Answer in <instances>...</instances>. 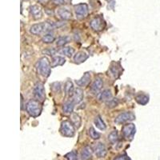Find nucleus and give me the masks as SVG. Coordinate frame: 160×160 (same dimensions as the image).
I'll return each instance as SVG.
<instances>
[{"mask_svg": "<svg viewBox=\"0 0 160 160\" xmlns=\"http://www.w3.org/2000/svg\"><path fill=\"white\" fill-rule=\"evenodd\" d=\"M89 55H88V53L85 52V51H78L74 55V61H75V63L80 64L82 63L88 59Z\"/></svg>", "mask_w": 160, "mask_h": 160, "instance_id": "18", "label": "nucleus"}, {"mask_svg": "<svg viewBox=\"0 0 160 160\" xmlns=\"http://www.w3.org/2000/svg\"><path fill=\"white\" fill-rule=\"evenodd\" d=\"M54 2L57 5H67V4L70 3L71 0H53Z\"/></svg>", "mask_w": 160, "mask_h": 160, "instance_id": "35", "label": "nucleus"}, {"mask_svg": "<svg viewBox=\"0 0 160 160\" xmlns=\"http://www.w3.org/2000/svg\"><path fill=\"white\" fill-rule=\"evenodd\" d=\"M30 15L35 20H39L43 16L42 8L38 5H31L29 8Z\"/></svg>", "mask_w": 160, "mask_h": 160, "instance_id": "10", "label": "nucleus"}, {"mask_svg": "<svg viewBox=\"0 0 160 160\" xmlns=\"http://www.w3.org/2000/svg\"><path fill=\"white\" fill-rule=\"evenodd\" d=\"M97 98L99 102H107L108 101L113 98L112 93L110 90H104V91H101L98 94Z\"/></svg>", "mask_w": 160, "mask_h": 160, "instance_id": "15", "label": "nucleus"}, {"mask_svg": "<svg viewBox=\"0 0 160 160\" xmlns=\"http://www.w3.org/2000/svg\"><path fill=\"white\" fill-rule=\"evenodd\" d=\"M91 73L86 72L84 73V75H82V78L78 80H76L75 82H76V84L78 87H80V88H83V87H87V86L90 83V82H91Z\"/></svg>", "mask_w": 160, "mask_h": 160, "instance_id": "16", "label": "nucleus"}, {"mask_svg": "<svg viewBox=\"0 0 160 160\" xmlns=\"http://www.w3.org/2000/svg\"><path fill=\"white\" fill-rule=\"evenodd\" d=\"M33 93H34V96H35V99L38 100L40 102L44 101L46 98V94L43 83L41 82H37L34 86Z\"/></svg>", "mask_w": 160, "mask_h": 160, "instance_id": "8", "label": "nucleus"}, {"mask_svg": "<svg viewBox=\"0 0 160 160\" xmlns=\"http://www.w3.org/2000/svg\"><path fill=\"white\" fill-rule=\"evenodd\" d=\"M66 62L65 58L62 56H54L52 57L51 61V68H57L59 66L64 65Z\"/></svg>", "mask_w": 160, "mask_h": 160, "instance_id": "22", "label": "nucleus"}, {"mask_svg": "<svg viewBox=\"0 0 160 160\" xmlns=\"http://www.w3.org/2000/svg\"><path fill=\"white\" fill-rule=\"evenodd\" d=\"M56 15L58 18L62 20H70L72 18V14L68 8H60L57 9Z\"/></svg>", "mask_w": 160, "mask_h": 160, "instance_id": "11", "label": "nucleus"}, {"mask_svg": "<svg viewBox=\"0 0 160 160\" xmlns=\"http://www.w3.org/2000/svg\"><path fill=\"white\" fill-rule=\"evenodd\" d=\"M38 1L41 3H48L49 0H38Z\"/></svg>", "mask_w": 160, "mask_h": 160, "instance_id": "38", "label": "nucleus"}, {"mask_svg": "<svg viewBox=\"0 0 160 160\" xmlns=\"http://www.w3.org/2000/svg\"><path fill=\"white\" fill-rule=\"evenodd\" d=\"M23 97H22V95H21V109L22 110V108H23Z\"/></svg>", "mask_w": 160, "mask_h": 160, "instance_id": "37", "label": "nucleus"}, {"mask_svg": "<svg viewBox=\"0 0 160 160\" xmlns=\"http://www.w3.org/2000/svg\"><path fill=\"white\" fill-rule=\"evenodd\" d=\"M83 98L84 95L82 90L80 89V88H76V89H75L74 93H73V95L72 97H71V100L75 102V104H78L83 100Z\"/></svg>", "mask_w": 160, "mask_h": 160, "instance_id": "17", "label": "nucleus"}, {"mask_svg": "<svg viewBox=\"0 0 160 160\" xmlns=\"http://www.w3.org/2000/svg\"><path fill=\"white\" fill-rule=\"evenodd\" d=\"M25 1H28V0H25Z\"/></svg>", "mask_w": 160, "mask_h": 160, "instance_id": "39", "label": "nucleus"}, {"mask_svg": "<svg viewBox=\"0 0 160 160\" xmlns=\"http://www.w3.org/2000/svg\"><path fill=\"white\" fill-rule=\"evenodd\" d=\"M108 140L112 144H115L118 140V133L117 131H113L108 135Z\"/></svg>", "mask_w": 160, "mask_h": 160, "instance_id": "29", "label": "nucleus"}, {"mask_svg": "<svg viewBox=\"0 0 160 160\" xmlns=\"http://www.w3.org/2000/svg\"><path fill=\"white\" fill-rule=\"evenodd\" d=\"M59 131L62 136L71 138V137L75 136V127L73 125L71 121L65 120L61 122Z\"/></svg>", "mask_w": 160, "mask_h": 160, "instance_id": "4", "label": "nucleus"}, {"mask_svg": "<svg viewBox=\"0 0 160 160\" xmlns=\"http://www.w3.org/2000/svg\"><path fill=\"white\" fill-rule=\"evenodd\" d=\"M71 122L75 126V128L78 129L82 125V118L78 114L73 112L71 115Z\"/></svg>", "mask_w": 160, "mask_h": 160, "instance_id": "24", "label": "nucleus"}, {"mask_svg": "<svg viewBox=\"0 0 160 160\" xmlns=\"http://www.w3.org/2000/svg\"><path fill=\"white\" fill-rule=\"evenodd\" d=\"M103 87V81L100 77H96L93 81L91 87V91L93 94H98Z\"/></svg>", "mask_w": 160, "mask_h": 160, "instance_id": "14", "label": "nucleus"}, {"mask_svg": "<svg viewBox=\"0 0 160 160\" xmlns=\"http://www.w3.org/2000/svg\"><path fill=\"white\" fill-rule=\"evenodd\" d=\"M58 53H59L60 55H62L64 56L71 58L75 54V49L73 48H71V47H64L63 48H61L58 51Z\"/></svg>", "mask_w": 160, "mask_h": 160, "instance_id": "25", "label": "nucleus"}, {"mask_svg": "<svg viewBox=\"0 0 160 160\" xmlns=\"http://www.w3.org/2000/svg\"><path fill=\"white\" fill-rule=\"evenodd\" d=\"M75 16L78 19H83L88 15L89 8L87 3H79L74 7Z\"/></svg>", "mask_w": 160, "mask_h": 160, "instance_id": "7", "label": "nucleus"}, {"mask_svg": "<svg viewBox=\"0 0 160 160\" xmlns=\"http://www.w3.org/2000/svg\"><path fill=\"white\" fill-rule=\"evenodd\" d=\"M94 152L95 155L98 158H104L108 154V150L106 146L102 142H98L96 145L94 147Z\"/></svg>", "mask_w": 160, "mask_h": 160, "instance_id": "12", "label": "nucleus"}, {"mask_svg": "<svg viewBox=\"0 0 160 160\" xmlns=\"http://www.w3.org/2000/svg\"><path fill=\"white\" fill-rule=\"evenodd\" d=\"M90 26L93 31L100 32L106 28V22L102 16H96L91 20Z\"/></svg>", "mask_w": 160, "mask_h": 160, "instance_id": "9", "label": "nucleus"}, {"mask_svg": "<svg viewBox=\"0 0 160 160\" xmlns=\"http://www.w3.org/2000/svg\"><path fill=\"white\" fill-rule=\"evenodd\" d=\"M110 73L111 75H112L114 78H119V76L122 74V67L119 64V62H112L111 64V67H110Z\"/></svg>", "mask_w": 160, "mask_h": 160, "instance_id": "13", "label": "nucleus"}, {"mask_svg": "<svg viewBox=\"0 0 160 160\" xmlns=\"http://www.w3.org/2000/svg\"><path fill=\"white\" fill-rule=\"evenodd\" d=\"M118 103H119V100L116 98H113L110 101L106 102V105H107L108 108H116L117 106L118 105Z\"/></svg>", "mask_w": 160, "mask_h": 160, "instance_id": "32", "label": "nucleus"}, {"mask_svg": "<svg viewBox=\"0 0 160 160\" xmlns=\"http://www.w3.org/2000/svg\"><path fill=\"white\" fill-rule=\"evenodd\" d=\"M122 136L126 140L128 141H131L133 140L134 137H135V133H136V128L134 123L131 122H128L123 125L122 128Z\"/></svg>", "mask_w": 160, "mask_h": 160, "instance_id": "5", "label": "nucleus"}, {"mask_svg": "<svg viewBox=\"0 0 160 160\" xmlns=\"http://www.w3.org/2000/svg\"><path fill=\"white\" fill-rule=\"evenodd\" d=\"M135 119V114L131 111H125V112L120 113L119 115L115 118V122L116 124H126L129 122H131Z\"/></svg>", "mask_w": 160, "mask_h": 160, "instance_id": "6", "label": "nucleus"}, {"mask_svg": "<svg viewBox=\"0 0 160 160\" xmlns=\"http://www.w3.org/2000/svg\"><path fill=\"white\" fill-rule=\"evenodd\" d=\"M71 37L68 35H63V36H60L57 38L56 40V45L58 47H64L68 43L71 42Z\"/></svg>", "mask_w": 160, "mask_h": 160, "instance_id": "27", "label": "nucleus"}, {"mask_svg": "<svg viewBox=\"0 0 160 160\" xmlns=\"http://www.w3.org/2000/svg\"><path fill=\"white\" fill-rule=\"evenodd\" d=\"M75 108V102H73L72 100L68 101L62 105V112L65 115H71Z\"/></svg>", "mask_w": 160, "mask_h": 160, "instance_id": "20", "label": "nucleus"}, {"mask_svg": "<svg viewBox=\"0 0 160 160\" xmlns=\"http://www.w3.org/2000/svg\"><path fill=\"white\" fill-rule=\"evenodd\" d=\"M61 88H62V86H61V83L60 82H54L51 85V88L52 91H54L56 93H59L61 91Z\"/></svg>", "mask_w": 160, "mask_h": 160, "instance_id": "34", "label": "nucleus"}, {"mask_svg": "<svg viewBox=\"0 0 160 160\" xmlns=\"http://www.w3.org/2000/svg\"><path fill=\"white\" fill-rule=\"evenodd\" d=\"M94 150L90 146H86L81 151V158L82 160H89L91 158Z\"/></svg>", "mask_w": 160, "mask_h": 160, "instance_id": "19", "label": "nucleus"}, {"mask_svg": "<svg viewBox=\"0 0 160 160\" xmlns=\"http://www.w3.org/2000/svg\"><path fill=\"white\" fill-rule=\"evenodd\" d=\"M65 158L68 160H78V154L75 151H72L71 152H68L65 155Z\"/></svg>", "mask_w": 160, "mask_h": 160, "instance_id": "33", "label": "nucleus"}, {"mask_svg": "<svg viewBox=\"0 0 160 160\" xmlns=\"http://www.w3.org/2000/svg\"><path fill=\"white\" fill-rule=\"evenodd\" d=\"M42 42L44 43H47V44H50V43H52L55 41V36L54 35V33L53 32H48V33H46L45 35L42 36Z\"/></svg>", "mask_w": 160, "mask_h": 160, "instance_id": "28", "label": "nucleus"}, {"mask_svg": "<svg viewBox=\"0 0 160 160\" xmlns=\"http://www.w3.org/2000/svg\"><path fill=\"white\" fill-rule=\"evenodd\" d=\"M37 72L43 78H48L51 72V62L47 57H42L36 63Z\"/></svg>", "mask_w": 160, "mask_h": 160, "instance_id": "2", "label": "nucleus"}, {"mask_svg": "<svg viewBox=\"0 0 160 160\" xmlns=\"http://www.w3.org/2000/svg\"><path fill=\"white\" fill-rule=\"evenodd\" d=\"M26 110L30 116L33 117V118H37L42 113V105L38 100L31 99L28 101L26 105Z\"/></svg>", "mask_w": 160, "mask_h": 160, "instance_id": "3", "label": "nucleus"}, {"mask_svg": "<svg viewBox=\"0 0 160 160\" xmlns=\"http://www.w3.org/2000/svg\"><path fill=\"white\" fill-rule=\"evenodd\" d=\"M88 134H89L90 137H91L92 139H95V140H97V139H99L100 137H101V135H100L99 133L97 132L96 131H95V129L94 128H90L89 130H88Z\"/></svg>", "mask_w": 160, "mask_h": 160, "instance_id": "31", "label": "nucleus"}, {"mask_svg": "<svg viewBox=\"0 0 160 160\" xmlns=\"http://www.w3.org/2000/svg\"><path fill=\"white\" fill-rule=\"evenodd\" d=\"M74 91H75V88H74L73 82L71 80H68L64 84V92H65L66 96L72 97Z\"/></svg>", "mask_w": 160, "mask_h": 160, "instance_id": "23", "label": "nucleus"}, {"mask_svg": "<svg viewBox=\"0 0 160 160\" xmlns=\"http://www.w3.org/2000/svg\"><path fill=\"white\" fill-rule=\"evenodd\" d=\"M62 25L63 23H62L61 22H55L47 21V22H39V23L33 24L30 28V32L34 35H40L42 34L45 35L46 33L51 32L52 30L60 28Z\"/></svg>", "mask_w": 160, "mask_h": 160, "instance_id": "1", "label": "nucleus"}, {"mask_svg": "<svg viewBox=\"0 0 160 160\" xmlns=\"http://www.w3.org/2000/svg\"><path fill=\"white\" fill-rule=\"evenodd\" d=\"M94 123H95V127L101 131H105L107 129V125L100 115H97L95 117V119H94Z\"/></svg>", "mask_w": 160, "mask_h": 160, "instance_id": "26", "label": "nucleus"}, {"mask_svg": "<svg viewBox=\"0 0 160 160\" xmlns=\"http://www.w3.org/2000/svg\"><path fill=\"white\" fill-rule=\"evenodd\" d=\"M135 101L138 102L139 105L145 106L149 102V95L144 93H139L135 96Z\"/></svg>", "mask_w": 160, "mask_h": 160, "instance_id": "21", "label": "nucleus"}, {"mask_svg": "<svg viewBox=\"0 0 160 160\" xmlns=\"http://www.w3.org/2000/svg\"><path fill=\"white\" fill-rule=\"evenodd\" d=\"M58 51L59 50H57L55 49V48H47V49H44L42 50V54L44 55H47L48 56H51V57H54L55 56L56 54H58Z\"/></svg>", "mask_w": 160, "mask_h": 160, "instance_id": "30", "label": "nucleus"}, {"mask_svg": "<svg viewBox=\"0 0 160 160\" xmlns=\"http://www.w3.org/2000/svg\"><path fill=\"white\" fill-rule=\"evenodd\" d=\"M113 160H131V159L128 155L124 154V155H118V156L115 157V158H114Z\"/></svg>", "mask_w": 160, "mask_h": 160, "instance_id": "36", "label": "nucleus"}]
</instances>
